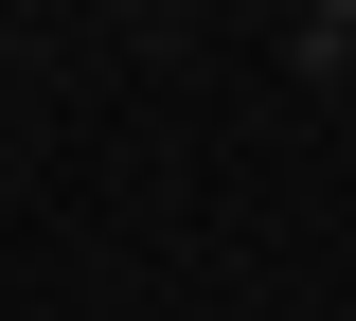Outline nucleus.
I'll return each instance as SVG.
<instances>
[{"mask_svg":"<svg viewBox=\"0 0 356 321\" xmlns=\"http://www.w3.org/2000/svg\"><path fill=\"white\" fill-rule=\"evenodd\" d=\"M321 18H339V36H356V0H321Z\"/></svg>","mask_w":356,"mask_h":321,"instance_id":"nucleus-1","label":"nucleus"}]
</instances>
